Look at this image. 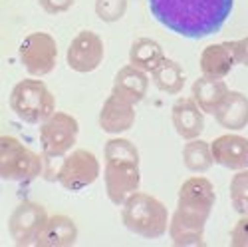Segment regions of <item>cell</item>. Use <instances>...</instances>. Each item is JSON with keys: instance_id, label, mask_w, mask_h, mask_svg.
Masks as SVG:
<instances>
[{"instance_id": "cell-1", "label": "cell", "mask_w": 248, "mask_h": 247, "mask_svg": "<svg viewBox=\"0 0 248 247\" xmlns=\"http://www.w3.org/2000/svg\"><path fill=\"white\" fill-rule=\"evenodd\" d=\"M151 16L173 34L189 40L215 36L231 18L234 0H147Z\"/></svg>"}, {"instance_id": "cell-2", "label": "cell", "mask_w": 248, "mask_h": 247, "mask_svg": "<svg viewBox=\"0 0 248 247\" xmlns=\"http://www.w3.org/2000/svg\"><path fill=\"white\" fill-rule=\"evenodd\" d=\"M217 203V192L209 177L195 174L179 188L177 210L169 219V237L177 247H204V228Z\"/></svg>"}, {"instance_id": "cell-3", "label": "cell", "mask_w": 248, "mask_h": 247, "mask_svg": "<svg viewBox=\"0 0 248 247\" xmlns=\"http://www.w3.org/2000/svg\"><path fill=\"white\" fill-rule=\"evenodd\" d=\"M141 158L127 138H109L103 146V183L111 203L121 205L141 185Z\"/></svg>"}, {"instance_id": "cell-4", "label": "cell", "mask_w": 248, "mask_h": 247, "mask_svg": "<svg viewBox=\"0 0 248 247\" xmlns=\"http://www.w3.org/2000/svg\"><path fill=\"white\" fill-rule=\"evenodd\" d=\"M169 210L151 194L135 192L121 203V223L143 239H159L169 231Z\"/></svg>"}, {"instance_id": "cell-5", "label": "cell", "mask_w": 248, "mask_h": 247, "mask_svg": "<svg viewBox=\"0 0 248 247\" xmlns=\"http://www.w3.org/2000/svg\"><path fill=\"white\" fill-rule=\"evenodd\" d=\"M10 110L26 124H42L56 112V98L40 78H24L10 92Z\"/></svg>"}, {"instance_id": "cell-6", "label": "cell", "mask_w": 248, "mask_h": 247, "mask_svg": "<svg viewBox=\"0 0 248 247\" xmlns=\"http://www.w3.org/2000/svg\"><path fill=\"white\" fill-rule=\"evenodd\" d=\"M42 156L30 150L14 136L0 138V176L6 181L30 183L42 176Z\"/></svg>"}, {"instance_id": "cell-7", "label": "cell", "mask_w": 248, "mask_h": 247, "mask_svg": "<svg viewBox=\"0 0 248 247\" xmlns=\"http://www.w3.org/2000/svg\"><path fill=\"white\" fill-rule=\"evenodd\" d=\"M79 136V124L68 112H54L46 122L40 124V146L46 159L68 156Z\"/></svg>"}, {"instance_id": "cell-8", "label": "cell", "mask_w": 248, "mask_h": 247, "mask_svg": "<svg viewBox=\"0 0 248 247\" xmlns=\"http://www.w3.org/2000/svg\"><path fill=\"white\" fill-rule=\"evenodd\" d=\"M99 174L101 168L95 154L86 148H78L62 158L54 177L66 192H81L95 183Z\"/></svg>"}, {"instance_id": "cell-9", "label": "cell", "mask_w": 248, "mask_h": 247, "mask_svg": "<svg viewBox=\"0 0 248 247\" xmlns=\"http://www.w3.org/2000/svg\"><path fill=\"white\" fill-rule=\"evenodd\" d=\"M18 58H20V64L24 66V70L34 78L52 74L58 64L56 38L42 30L26 34L24 40L20 42Z\"/></svg>"}, {"instance_id": "cell-10", "label": "cell", "mask_w": 248, "mask_h": 247, "mask_svg": "<svg viewBox=\"0 0 248 247\" xmlns=\"http://www.w3.org/2000/svg\"><path fill=\"white\" fill-rule=\"evenodd\" d=\"M48 212L42 203L38 201H20L10 213L8 219V233L10 239L18 247H30L36 245L40 233L44 231L48 223Z\"/></svg>"}, {"instance_id": "cell-11", "label": "cell", "mask_w": 248, "mask_h": 247, "mask_svg": "<svg viewBox=\"0 0 248 247\" xmlns=\"http://www.w3.org/2000/svg\"><path fill=\"white\" fill-rule=\"evenodd\" d=\"M103 56H106V46H103L101 36L93 30H81L72 38L66 62L74 72L90 74L101 66Z\"/></svg>"}, {"instance_id": "cell-12", "label": "cell", "mask_w": 248, "mask_h": 247, "mask_svg": "<svg viewBox=\"0 0 248 247\" xmlns=\"http://www.w3.org/2000/svg\"><path fill=\"white\" fill-rule=\"evenodd\" d=\"M215 163L231 172H240L248 168V138L238 132H226L211 141Z\"/></svg>"}, {"instance_id": "cell-13", "label": "cell", "mask_w": 248, "mask_h": 247, "mask_svg": "<svg viewBox=\"0 0 248 247\" xmlns=\"http://www.w3.org/2000/svg\"><path fill=\"white\" fill-rule=\"evenodd\" d=\"M135 106L131 102L123 100L121 96H117L115 92H111L106 102H103V106L99 110V128L109 134V136H119V134H125L133 128L135 124Z\"/></svg>"}, {"instance_id": "cell-14", "label": "cell", "mask_w": 248, "mask_h": 247, "mask_svg": "<svg viewBox=\"0 0 248 247\" xmlns=\"http://www.w3.org/2000/svg\"><path fill=\"white\" fill-rule=\"evenodd\" d=\"M171 120L175 132L185 140H197L204 130V112L191 98H179L171 108Z\"/></svg>"}, {"instance_id": "cell-15", "label": "cell", "mask_w": 248, "mask_h": 247, "mask_svg": "<svg viewBox=\"0 0 248 247\" xmlns=\"http://www.w3.org/2000/svg\"><path fill=\"white\" fill-rule=\"evenodd\" d=\"M201 72L209 78L224 80L236 66V52H234V40L229 42H215L209 44L201 52Z\"/></svg>"}, {"instance_id": "cell-16", "label": "cell", "mask_w": 248, "mask_h": 247, "mask_svg": "<svg viewBox=\"0 0 248 247\" xmlns=\"http://www.w3.org/2000/svg\"><path fill=\"white\" fill-rule=\"evenodd\" d=\"M215 120L226 132H240L248 126V98L242 92L229 90L215 110Z\"/></svg>"}, {"instance_id": "cell-17", "label": "cell", "mask_w": 248, "mask_h": 247, "mask_svg": "<svg viewBox=\"0 0 248 247\" xmlns=\"http://www.w3.org/2000/svg\"><path fill=\"white\" fill-rule=\"evenodd\" d=\"M147 90H149L147 72L139 70L133 64H125L117 70V74L113 78V90L111 92H115L123 100H127L133 106H137L139 102L145 100Z\"/></svg>"}, {"instance_id": "cell-18", "label": "cell", "mask_w": 248, "mask_h": 247, "mask_svg": "<svg viewBox=\"0 0 248 247\" xmlns=\"http://www.w3.org/2000/svg\"><path fill=\"white\" fill-rule=\"evenodd\" d=\"M78 241V225L70 215L54 213L48 217L44 231L40 233L36 247H72Z\"/></svg>"}, {"instance_id": "cell-19", "label": "cell", "mask_w": 248, "mask_h": 247, "mask_svg": "<svg viewBox=\"0 0 248 247\" xmlns=\"http://www.w3.org/2000/svg\"><path fill=\"white\" fill-rule=\"evenodd\" d=\"M229 94V86L226 82L220 78H209V76H201L193 82L191 96L199 104V108L204 114H215L217 106L222 102V98Z\"/></svg>"}, {"instance_id": "cell-20", "label": "cell", "mask_w": 248, "mask_h": 247, "mask_svg": "<svg viewBox=\"0 0 248 247\" xmlns=\"http://www.w3.org/2000/svg\"><path fill=\"white\" fill-rule=\"evenodd\" d=\"M167 58L165 56L163 46L153 38H137L133 40V44L129 48V64L137 66L139 70L151 74L161 62Z\"/></svg>"}, {"instance_id": "cell-21", "label": "cell", "mask_w": 248, "mask_h": 247, "mask_svg": "<svg viewBox=\"0 0 248 247\" xmlns=\"http://www.w3.org/2000/svg\"><path fill=\"white\" fill-rule=\"evenodd\" d=\"M151 82L161 92L175 96V94H181V90L185 88V84H187V74H185L183 66L177 60L165 58L161 64L151 72Z\"/></svg>"}, {"instance_id": "cell-22", "label": "cell", "mask_w": 248, "mask_h": 247, "mask_svg": "<svg viewBox=\"0 0 248 247\" xmlns=\"http://www.w3.org/2000/svg\"><path fill=\"white\" fill-rule=\"evenodd\" d=\"M183 163L191 174H206L215 163L211 143L201 138L189 140L183 148Z\"/></svg>"}, {"instance_id": "cell-23", "label": "cell", "mask_w": 248, "mask_h": 247, "mask_svg": "<svg viewBox=\"0 0 248 247\" xmlns=\"http://www.w3.org/2000/svg\"><path fill=\"white\" fill-rule=\"evenodd\" d=\"M231 203L238 215H248V168L240 170L231 179Z\"/></svg>"}, {"instance_id": "cell-24", "label": "cell", "mask_w": 248, "mask_h": 247, "mask_svg": "<svg viewBox=\"0 0 248 247\" xmlns=\"http://www.w3.org/2000/svg\"><path fill=\"white\" fill-rule=\"evenodd\" d=\"M129 0H95V16L106 24H115L125 16Z\"/></svg>"}, {"instance_id": "cell-25", "label": "cell", "mask_w": 248, "mask_h": 247, "mask_svg": "<svg viewBox=\"0 0 248 247\" xmlns=\"http://www.w3.org/2000/svg\"><path fill=\"white\" fill-rule=\"evenodd\" d=\"M231 247H248V215H240V219L232 225Z\"/></svg>"}, {"instance_id": "cell-26", "label": "cell", "mask_w": 248, "mask_h": 247, "mask_svg": "<svg viewBox=\"0 0 248 247\" xmlns=\"http://www.w3.org/2000/svg\"><path fill=\"white\" fill-rule=\"evenodd\" d=\"M76 0H38L40 8H42L46 14L58 16V14H66L72 6H74Z\"/></svg>"}, {"instance_id": "cell-27", "label": "cell", "mask_w": 248, "mask_h": 247, "mask_svg": "<svg viewBox=\"0 0 248 247\" xmlns=\"http://www.w3.org/2000/svg\"><path fill=\"white\" fill-rule=\"evenodd\" d=\"M234 52H236V64L248 68V36L234 40Z\"/></svg>"}]
</instances>
